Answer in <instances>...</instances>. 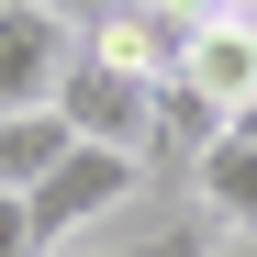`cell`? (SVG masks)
Here are the masks:
<instances>
[{
  "instance_id": "1",
  "label": "cell",
  "mask_w": 257,
  "mask_h": 257,
  "mask_svg": "<svg viewBox=\"0 0 257 257\" xmlns=\"http://www.w3.org/2000/svg\"><path fill=\"white\" fill-rule=\"evenodd\" d=\"M56 112H67V135H78V146H123V157H146V135H157V78H146V67H123L112 45H78Z\"/></svg>"
},
{
  "instance_id": "2",
  "label": "cell",
  "mask_w": 257,
  "mask_h": 257,
  "mask_svg": "<svg viewBox=\"0 0 257 257\" xmlns=\"http://www.w3.org/2000/svg\"><path fill=\"white\" fill-rule=\"evenodd\" d=\"M135 190H146V157H123V146H67V168H56L23 212H34V235H45V257H56V246L90 235L101 212H123Z\"/></svg>"
},
{
  "instance_id": "3",
  "label": "cell",
  "mask_w": 257,
  "mask_h": 257,
  "mask_svg": "<svg viewBox=\"0 0 257 257\" xmlns=\"http://www.w3.org/2000/svg\"><path fill=\"white\" fill-rule=\"evenodd\" d=\"M78 45H90V34H78L56 0H12V12H0V112H56Z\"/></svg>"
},
{
  "instance_id": "4",
  "label": "cell",
  "mask_w": 257,
  "mask_h": 257,
  "mask_svg": "<svg viewBox=\"0 0 257 257\" xmlns=\"http://www.w3.org/2000/svg\"><path fill=\"white\" fill-rule=\"evenodd\" d=\"M224 146V112H212L190 78H157V135H146V179H179L190 190V168Z\"/></svg>"
},
{
  "instance_id": "5",
  "label": "cell",
  "mask_w": 257,
  "mask_h": 257,
  "mask_svg": "<svg viewBox=\"0 0 257 257\" xmlns=\"http://www.w3.org/2000/svg\"><path fill=\"white\" fill-rule=\"evenodd\" d=\"M179 78H190L212 112H235V101L257 90V23H235V12H224V23H201V34H190V56H179Z\"/></svg>"
},
{
  "instance_id": "6",
  "label": "cell",
  "mask_w": 257,
  "mask_h": 257,
  "mask_svg": "<svg viewBox=\"0 0 257 257\" xmlns=\"http://www.w3.org/2000/svg\"><path fill=\"white\" fill-rule=\"evenodd\" d=\"M190 201H201V224L212 235H257V146H212L201 168H190Z\"/></svg>"
},
{
  "instance_id": "7",
  "label": "cell",
  "mask_w": 257,
  "mask_h": 257,
  "mask_svg": "<svg viewBox=\"0 0 257 257\" xmlns=\"http://www.w3.org/2000/svg\"><path fill=\"white\" fill-rule=\"evenodd\" d=\"M67 146H78V135H67V112H0V190H23V201H34V190L67 168Z\"/></svg>"
},
{
  "instance_id": "8",
  "label": "cell",
  "mask_w": 257,
  "mask_h": 257,
  "mask_svg": "<svg viewBox=\"0 0 257 257\" xmlns=\"http://www.w3.org/2000/svg\"><path fill=\"white\" fill-rule=\"evenodd\" d=\"M56 257H212V224H179V235H135V246H56Z\"/></svg>"
},
{
  "instance_id": "9",
  "label": "cell",
  "mask_w": 257,
  "mask_h": 257,
  "mask_svg": "<svg viewBox=\"0 0 257 257\" xmlns=\"http://www.w3.org/2000/svg\"><path fill=\"white\" fill-rule=\"evenodd\" d=\"M0 257H45V235H34V212H23V190H0Z\"/></svg>"
},
{
  "instance_id": "10",
  "label": "cell",
  "mask_w": 257,
  "mask_h": 257,
  "mask_svg": "<svg viewBox=\"0 0 257 257\" xmlns=\"http://www.w3.org/2000/svg\"><path fill=\"white\" fill-rule=\"evenodd\" d=\"M56 12H67L78 34H101V23H123V12H146V0H56Z\"/></svg>"
},
{
  "instance_id": "11",
  "label": "cell",
  "mask_w": 257,
  "mask_h": 257,
  "mask_svg": "<svg viewBox=\"0 0 257 257\" xmlns=\"http://www.w3.org/2000/svg\"><path fill=\"white\" fill-rule=\"evenodd\" d=\"M224 135H235V146H257V90H246V101L224 112Z\"/></svg>"
},
{
  "instance_id": "12",
  "label": "cell",
  "mask_w": 257,
  "mask_h": 257,
  "mask_svg": "<svg viewBox=\"0 0 257 257\" xmlns=\"http://www.w3.org/2000/svg\"><path fill=\"white\" fill-rule=\"evenodd\" d=\"M212 257H257V235H224V246H212Z\"/></svg>"
},
{
  "instance_id": "13",
  "label": "cell",
  "mask_w": 257,
  "mask_h": 257,
  "mask_svg": "<svg viewBox=\"0 0 257 257\" xmlns=\"http://www.w3.org/2000/svg\"><path fill=\"white\" fill-rule=\"evenodd\" d=\"M235 23H257V0H246V12H235Z\"/></svg>"
},
{
  "instance_id": "14",
  "label": "cell",
  "mask_w": 257,
  "mask_h": 257,
  "mask_svg": "<svg viewBox=\"0 0 257 257\" xmlns=\"http://www.w3.org/2000/svg\"><path fill=\"white\" fill-rule=\"evenodd\" d=\"M0 12H12V0H0Z\"/></svg>"
}]
</instances>
